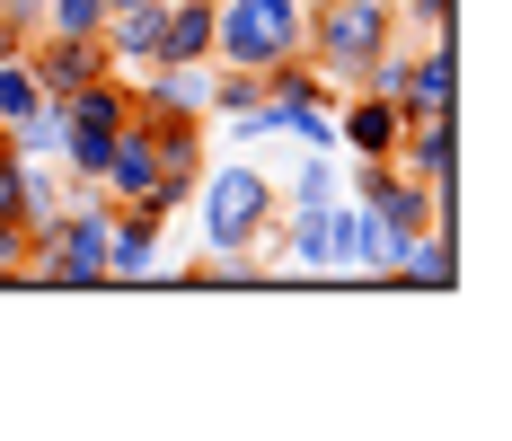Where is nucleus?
Wrapping results in <instances>:
<instances>
[{"label":"nucleus","mask_w":512,"mask_h":441,"mask_svg":"<svg viewBox=\"0 0 512 441\" xmlns=\"http://www.w3.org/2000/svg\"><path fill=\"white\" fill-rule=\"evenodd\" d=\"M380 283H398V292H451V283H460V221H433Z\"/></svg>","instance_id":"nucleus-11"},{"label":"nucleus","mask_w":512,"mask_h":441,"mask_svg":"<svg viewBox=\"0 0 512 441\" xmlns=\"http://www.w3.org/2000/svg\"><path fill=\"white\" fill-rule=\"evenodd\" d=\"M168 274V221L115 203V230H106V283H159Z\"/></svg>","instance_id":"nucleus-7"},{"label":"nucleus","mask_w":512,"mask_h":441,"mask_svg":"<svg viewBox=\"0 0 512 441\" xmlns=\"http://www.w3.org/2000/svg\"><path fill=\"white\" fill-rule=\"evenodd\" d=\"M389 36H398V0H309L301 9V53L336 89H362V71L380 62Z\"/></svg>","instance_id":"nucleus-3"},{"label":"nucleus","mask_w":512,"mask_h":441,"mask_svg":"<svg viewBox=\"0 0 512 441\" xmlns=\"http://www.w3.org/2000/svg\"><path fill=\"white\" fill-rule=\"evenodd\" d=\"M9 168H18V142H9V124H0V186H9Z\"/></svg>","instance_id":"nucleus-23"},{"label":"nucleus","mask_w":512,"mask_h":441,"mask_svg":"<svg viewBox=\"0 0 512 441\" xmlns=\"http://www.w3.org/2000/svg\"><path fill=\"white\" fill-rule=\"evenodd\" d=\"M62 124H71V115H62V98H36L27 106V115H18V124H9V142H18V159H53V150H62Z\"/></svg>","instance_id":"nucleus-17"},{"label":"nucleus","mask_w":512,"mask_h":441,"mask_svg":"<svg viewBox=\"0 0 512 441\" xmlns=\"http://www.w3.org/2000/svg\"><path fill=\"white\" fill-rule=\"evenodd\" d=\"M159 62H212V0H168L159 9Z\"/></svg>","instance_id":"nucleus-15"},{"label":"nucleus","mask_w":512,"mask_h":441,"mask_svg":"<svg viewBox=\"0 0 512 441\" xmlns=\"http://www.w3.org/2000/svg\"><path fill=\"white\" fill-rule=\"evenodd\" d=\"M27 247H36V230L0 203V283H18V274H27Z\"/></svg>","instance_id":"nucleus-20"},{"label":"nucleus","mask_w":512,"mask_h":441,"mask_svg":"<svg viewBox=\"0 0 512 441\" xmlns=\"http://www.w3.org/2000/svg\"><path fill=\"white\" fill-rule=\"evenodd\" d=\"M106 230H115L106 186H62V203L36 221V247H27V274H18V283L98 292V283H106Z\"/></svg>","instance_id":"nucleus-2"},{"label":"nucleus","mask_w":512,"mask_h":441,"mask_svg":"<svg viewBox=\"0 0 512 441\" xmlns=\"http://www.w3.org/2000/svg\"><path fill=\"white\" fill-rule=\"evenodd\" d=\"M27 62H36V80H45L53 98H71L80 80H98V71H115L98 36H45V27L27 36Z\"/></svg>","instance_id":"nucleus-10"},{"label":"nucleus","mask_w":512,"mask_h":441,"mask_svg":"<svg viewBox=\"0 0 512 441\" xmlns=\"http://www.w3.org/2000/svg\"><path fill=\"white\" fill-rule=\"evenodd\" d=\"M195 247L204 256H265L274 239V168L265 159H204V177H195Z\"/></svg>","instance_id":"nucleus-1"},{"label":"nucleus","mask_w":512,"mask_h":441,"mask_svg":"<svg viewBox=\"0 0 512 441\" xmlns=\"http://www.w3.org/2000/svg\"><path fill=\"white\" fill-rule=\"evenodd\" d=\"M27 45V27H18V18H0V53H18Z\"/></svg>","instance_id":"nucleus-22"},{"label":"nucleus","mask_w":512,"mask_h":441,"mask_svg":"<svg viewBox=\"0 0 512 441\" xmlns=\"http://www.w3.org/2000/svg\"><path fill=\"white\" fill-rule=\"evenodd\" d=\"M62 186H71V177H62V159H18V168H9V186H0V203L36 230L53 203H62Z\"/></svg>","instance_id":"nucleus-14"},{"label":"nucleus","mask_w":512,"mask_h":441,"mask_svg":"<svg viewBox=\"0 0 512 441\" xmlns=\"http://www.w3.org/2000/svg\"><path fill=\"white\" fill-rule=\"evenodd\" d=\"M398 133H407V106L389 89H345L336 98V150L345 159H398Z\"/></svg>","instance_id":"nucleus-6"},{"label":"nucleus","mask_w":512,"mask_h":441,"mask_svg":"<svg viewBox=\"0 0 512 441\" xmlns=\"http://www.w3.org/2000/svg\"><path fill=\"white\" fill-rule=\"evenodd\" d=\"M133 98L159 106V115H204L212 124V62H151L133 80Z\"/></svg>","instance_id":"nucleus-12"},{"label":"nucleus","mask_w":512,"mask_h":441,"mask_svg":"<svg viewBox=\"0 0 512 441\" xmlns=\"http://www.w3.org/2000/svg\"><path fill=\"white\" fill-rule=\"evenodd\" d=\"M186 283H204V292H265L274 265H265V256H195Z\"/></svg>","instance_id":"nucleus-16"},{"label":"nucleus","mask_w":512,"mask_h":441,"mask_svg":"<svg viewBox=\"0 0 512 441\" xmlns=\"http://www.w3.org/2000/svg\"><path fill=\"white\" fill-rule=\"evenodd\" d=\"M398 168L424 177V186H460V115H407Z\"/></svg>","instance_id":"nucleus-9"},{"label":"nucleus","mask_w":512,"mask_h":441,"mask_svg":"<svg viewBox=\"0 0 512 441\" xmlns=\"http://www.w3.org/2000/svg\"><path fill=\"white\" fill-rule=\"evenodd\" d=\"M345 195V168H336V150H301L283 177H274V203L283 212H318V203H336Z\"/></svg>","instance_id":"nucleus-13"},{"label":"nucleus","mask_w":512,"mask_h":441,"mask_svg":"<svg viewBox=\"0 0 512 441\" xmlns=\"http://www.w3.org/2000/svg\"><path fill=\"white\" fill-rule=\"evenodd\" d=\"M301 9L309 0H212V62L265 71V62L301 53Z\"/></svg>","instance_id":"nucleus-5"},{"label":"nucleus","mask_w":512,"mask_h":441,"mask_svg":"<svg viewBox=\"0 0 512 441\" xmlns=\"http://www.w3.org/2000/svg\"><path fill=\"white\" fill-rule=\"evenodd\" d=\"M451 18H460V0H398V27L415 36H451Z\"/></svg>","instance_id":"nucleus-21"},{"label":"nucleus","mask_w":512,"mask_h":441,"mask_svg":"<svg viewBox=\"0 0 512 441\" xmlns=\"http://www.w3.org/2000/svg\"><path fill=\"white\" fill-rule=\"evenodd\" d=\"M362 89H389L407 115H460V71H451V36H389L380 62L362 71Z\"/></svg>","instance_id":"nucleus-4"},{"label":"nucleus","mask_w":512,"mask_h":441,"mask_svg":"<svg viewBox=\"0 0 512 441\" xmlns=\"http://www.w3.org/2000/svg\"><path fill=\"white\" fill-rule=\"evenodd\" d=\"M159 9H168V0H106L98 45H106V62H115L124 80H142L159 62Z\"/></svg>","instance_id":"nucleus-8"},{"label":"nucleus","mask_w":512,"mask_h":441,"mask_svg":"<svg viewBox=\"0 0 512 441\" xmlns=\"http://www.w3.org/2000/svg\"><path fill=\"white\" fill-rule=\"evenodd\" d=\"M283 142H301V150H336V106H283Z\"/></svg>","instance_id":"nucleus-19"},{"label":"nucleus","mask_w":512,"mask_h":441,"mask_svg":"<svg viewBox=\"0 0 512 441\" xmlns=\"http://www.w3.org/2000/svg\"><path fill=\"white\" fill-rule=\"evenodd\" d=\"M36 27H45V36H98L106 0H36Z\"/></svg>","instance_id":"nucleus-18"}]
</instances>
